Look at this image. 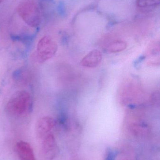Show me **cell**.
<instances>
[{
    "label": "cell",
    "mask_w": 160,
    "mask_h": 160,
    "mask_svg": "<svg viewBox=\"0 0 160 160\" xmlns=\"http://www.w3.org/2000/svg\"><path fill=\"white\" fill-rule=\"evenodd\" d=\"M32 98L30 93L26 90H20L9 99L6 105V111L14 116L25 115L30 111Z\"/></svg>",
    "instance_id": "1"
},
{
    "label": "cell",
    "mask_w": 160,
    "mask_h": 160,
    "mask_svg": "<svg viewBox=\"0 0 160 160\" xmlns=\"http://www.w3.org/2000/svg\"><path fill=\"white\" fill-rule=\"evenodd\" d=\"M17 12L23 20L29 26L37 27L40 24V10L34 2L27 1L21 3L17 8Z\"/></svg>",
    "instance_id": "2"
},
{
    "label": "cell",
    "mask_w": 160,
    "mask_h": 160,
    "mask_svg": "<svg viewBox=\"0 0 160 160\" xmlns=\"http://www.w3.org/2000/svg\"><path fill=\"white\" fill-rule=\"evenodd\" d=\"M57 49V44L53 38L49 36L43 37L37 46V58L40 62H44L52 58Z\"/></svg>",
    "instance_id": "3"
},
{
    "label": "cell",
    "mask_w": 160,
    "mask_h": 160,
    "mask_svg": "<svg viewBox=\"0 0 160 160\" xmlns=\"http://www.w3.org/2000/svg\"><path fill=\"white\" fill-rule=\"evenodd\" d=\"M56 124L55 120L52 118L44 116L39 119L37 123L36 132L39 137L44 138L49 134Z\"/></svg>",
    "instance_id": "4"
},
{
    "label": "cell",
    "mask_w": 160,
    "mask_h": 160,
    "mask_svg": "<svg viewBox=\"0 0 160 160\" xmlns=\"http://www.w3.org/2000/svg\"><path fill=\"white\" fill-rule=\"evenodd\" d=\"M102 59L101 52L97 49L93 50L82 59L81 64L87 68H95L101 63Z\"/></svg>",
    "instance_id": "5"
},
{
    "label": "cell",
    "mask_w": 160,
    "mask_h": 160,
    "mask_svg": "<svg viewBox=\"0 0 160 160\" xmlns=\"http://www.w3.org/2000/svg\"><path fill=\"white\" fill-rule=\"evenodd\" d=\"M16 150L20 160H36L33 148L27 142L19 141L17 142Z\"/></svg>",
    "instance_id": "6"
},
{
    "label": "cell",
    "mask_w": 160,
    "mask_h": 160,
    "mask_svg": "<svg viewBox=\"0 0 160 160\" xmlns=\"http://www.w3.org/2000/svg\"><path fill=\"white\" fill-rule=\"evenodd\" d=\"M160 0H137V7L142 11H150L160 5Z\"/></svg>",
    "instance_id": "7"
},
{
    "label": "cell",
    "mask_w": 160,
    "mask_h": 160,
    "mask_svg": "<svg viewBox=\"0 0 160 160\" xmlns=\"http://www.w3.org/2000/svg\"><path fill=\"white\" fill-rule=\"evenodd\" d=\"M43 148L44 153L47 156L52 155V152L55 148L54 137L51 134H49L43 138Z\"/></svg>",
    "instance_id": "8"
},
{
    "label": "cell",
    "mask_w": 160,
    "mask_h": 160,
    "mask_svg": "<svg viewBox=\"0 0 160 160\" xmlns=\"http://www.w3.org/2000/svg\"><path fill=\"white\" fill-rule=\"evenodd\" d=\"M127 48V44L122 40H116L109 44L106 50L110 53H117L125 50Z\"/></svg>",
    "instance_id": "9"
},
{
    "label": "cell",
    "mask_w": 160,
    "mask_h": 160,
    "mask_svg": "<svg viewBox=\"0 0 160 160\" xmlns=\"http://www.w3.org/2000/svg\"><path fill=\"white\" fill-rule=\"evenodd\" d=\"M30 74L28 71L24 68L20 69L15 73V81L20 84L27 83L30 81Z\"/></svg>",
    "instance_id": "10"
},
{
    "label": "cell",
    "mask_w": 160,
    "mask_h": 160,
    "mask_svg": "<svg viewBox=\"0 0 160 160\" xmlns=\"http://www.w3.org/2000/svg\"><path fill=\"white\" fill-rule=\"evenodd\" d=\"M118 154L117 150L112 148H108L106 153L105 160H115Z\"/></svg>",
    "instance_id": "11"
},
{
    "label": "cell",
    "mask_w": 160,
    "mask_h": 160,
    "mask_svg": "<svg viewBox=\"0 0 160 160\" xmlns=\"http://www.w3.org/2000/svg\"><path fill=\"white\" fill-rule=\"evenodd\" d=\"M4 1H5V0H0V4L2 3Z\"/></svg>",
    "instance_id": "12"
}]
</instances>
